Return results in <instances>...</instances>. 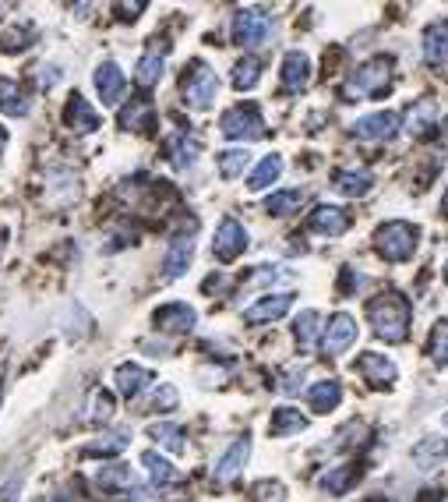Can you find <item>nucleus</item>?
Wrapping results in <instances>:
<instances>
[{
	"label": "nucleus",
	"instance_id": "f257e3e1",
	"mask_svg": "<svg viewBox=\"0 0 448 502\" xmlns=\"http://www.w3.org/2000/svg\"><path fill=\"white\" fill-rule=\"evenodd\" d=\"M367 319H371L378 340H385V343H403V340L410 336L414 308H410V301H406L403 294L385 290V294H378V298L367 301Z\"/></svg>",
	"mask_w": 448,
	"mask_h": 502
},
{
	"label": "nucleus",
	"instance_id": "f03ea898",
	"mask_svg": "<svg viewBox=\"0 0 448 502\" xmlns=\"http://www.w3.org/2000/svg\"><path fill=\"white\" fill-rule=\"evenodd\" d=\"M392 67H395V61H392L388 54H378V57L364 61V64L356 67L350 78L343 82V100L360 103V100H375V96L388 93V89H392Z\"/></svg>",
	"mask_w": 448,
	"mask_h": 502
},
{
	"label": "nucleus",
	"instance_id": "7ed1b4c3",
	"mask_svg": "<svg viewBox=\"0 0 448 502\" xmlns=\"http://www.w3.org/2000/svg\"><path fill=\"white\" fill-rule=\"evenodd\" d=\"M420 244V231L406 220H388L375 231V248L385 262H410Z\"/></svg>",
	"mask_w": 448,
	"mask_h": 502
},
{
	"label": "nucleus",
	"instance_id": "20e7f679",
	"mask_svg": "<svg viewBox=\"0 0 448 502\" xmlns=\"http://www.w3.org/2000/svg\"><path fill=\"white\" fill-rule=\"evenodd\" d=\"M180 96L191 110H212V103L219 96V74L205 61H194L180 82Z\"/></svg>",
	"mask_w": 448,
	"mask_h": 502
},
{
	"label": "nucleus",
	"instance_id": "39448f33",
	"mask_svg": "<svg viewBox=\"0 0 448 502\" xmlns=\"http://www.w3.org/2000/svg\"><path fill=\"white\" fill-rule=\"evenodd\" d=\"M272 29H276V22H272V15L265 7H240L233 15V43L244 46V50L265 46Z\"/></svg>",
	"mask_w": 448,
	"mask_h": 502
},
{
	"label": "nucleus",
	"instance_id": "423d86ee",
	"mask_svg": "<svg viewBox=\"0 0 448 502\" xmlns=\"http://www.w3.org/2000/svg\"><path fill=\"white\" fill-rule=\"evenodd\" d=\"M219 132L233 142H255L265 134V121H261L255 103H237L219 117Z\"/></svg>",
	"mask_w": 448,
	"mask_h": 502
},
{
	"label": "nucleus",
	"instance_id": "0eeeda50",
	"mask_svg": "<svg viewBox=\"0 0 448 502\" xmlns=\"http://www.w3.org/2000/svg\"><path fill=\"white\" fill-rule=\"evenodd\" d=\"M244 251H248V227L240 220L226 216L223 223L216 227V237H212V255L219 262H237Z\"/></svg>",
	"mask_w": 448,
	"mask_h": 502
},
{
	"label": "nucleus",
	"instance_id": "6e6552de",
	"mask_svg": "<svg viewBox=\"0 0 448 502\" xmlns=\"http://www.w3.org/2000/svg\"><path fill=\"white\" fill-rule=\"evenodd\" d=\"M356 319L346 315V311H339V315H332L328 319V326H325V333H321V350L328 354V358H339V354H346L353 343H356Z\"/></svg>",
	"mask_w": 448,
	"mask_h": 502
},
{
	"label": "nucleus",
	"instance_id": "1a4fd4ad",
	"mask_svg": "<svg viewBox=\"0 0 448 502\" xmlns=\"http://www.w3.org/2000/svg\"><path fill=\"white\" fill-rule=\"evenodd\" d=\"M360 142H392L399 134V117L392 110H378V113H367V117H356L350 128Z\"/></svg>",
	"mask_w": 448,
	"mask_h": 502
},
{
	"label": "nucleus",
	"instance_id": "9d476101",
	"mask_svg": "<svg viewBox=\"0 0 448 502\" xmlns=\"http://www.w3.org/2000/svg\"><path fill=\"white\" fill-rule=\"evenodd\" d=\"M289 308H293V294H289V290H283V294H265V298H258L251 308H244V322H248V326L279 322Z\"/></svg>",
	"mask_w": 448,
	"mask_h": 502
},
{
	"label": "nucleus",
	"instance_id": "9b49d317",
	"mask_svg": "<svg viewBox=\"0 0 448 502\" xmlns=\"http://www.w3.org/2000/svg\"><path fill=\"white\" fill-rule=\"evenodd\" d=\"M152 322H156V330H162V333L180 336V333H191L194 326H198V311H194L191 304L173 301V304H162V308H156Z\"/></svg>",
	"mask_w": 448,
	"mask_h": 502
},
{
	"label": "nucleus",
	"instance_id": "f8f14e48",
	"mask_svg": "<svg viewBox=\"0 0 448 502\" xmlns=\"http://www.w3.org/2000/svg\"><path fill=\"white\" fill-rule=\"evenodd\" d=\"M279 82H283V93H289V96L304 93V89L311 85V57H307L304 50H289L287 57H283V74H279Z\"/></svg>",
	"mask_w": 448,
	"mask_h": 502
},
{
	"label": "nucleus",
	"instance_id": "ddd939ff",
	"mask_svg": "<svg viewBox=\"0 0 448 502\" xmlns=\"http://www.w3.org/2000/svg\"><path fill=\"white\" fill-rule=\"evenodd\" d=\"M438 121H442V110L434 100H416L410 110H406V134L410 138H431L438 132Z\"/></svg>",
	"mask_w": 448,
	"mask_h": 502
},
{
	"label": "nucleus",
	"instance_id": "4468645a",
	"mask_svg": "<svg viewBox=\"0 0 448 502\" xmlns=\"http://www.w3.org/2000/svg\"><path fill=\"white\" fill-rule=\"evenodd\" d=\"M194 259V241L191 234H177L170 241V248H166V255H162V280L170 283V280H180L188 266H191Z\"/></svg>",
	"mask_w": 448,
	"mask_h": 502
},
{
	"label": "nucleus",
	"instance_id": "2eb2a0df",
	"mask_svg": "<svg viewBox=\"0 0 448 502\" xmlns=\"http://www.w3.org/2000/svg\"><path fill=\"white\" fill-rule=\"evenodd\" d=\"M353 216L346 209H339V205H318L315 212H311V220H307V227L321 237H343L350 231Z\"/></svg>",
	"mask_w": 448,
	"mask_h": 502
},
{
	"label": "nucleus",
	"instance_id": "dca6fc26",
	"mask_svg": "<svg viewBox=\"0 0 448 502\" xmlns=\"http://www.w3.org/2000/svg\"><path fill=\"white\" fill-rule=\"evenodd\" d=\"M356 371H360L375 389H388V386L399 379V369H395L385 354H375V350H367V354L356 358Z\"/></svg>",
	"mask_w": 448,
	"mask_h": 502
},
{
	"label": "nucleus",
	"instance_id": "f3484780",
	"mask_svg": "<svg viewBox=\"0 0 448 502\" xmlns=\"http://www.w3.org/2000/svg\"><path fill=\"white\" fill-rule=\"evenodd\" d=\"M248 457H251V438L240 436L229 449H226L223 457L216 460V468H212V477L219 481V485H229L240 470H244V464H248Z\"/></svg>",
	"mask_w": 448,
	"mask_h": 502
},
{
	"label": "nucleus",
	"instance_id": "a211bd4d",
	"mask_svg": "<svg viewBox=\"0 0 448 502\" xmlns=\"http://www.w3.org/2000/svg\"><path fill=\"white\" fill-rule=\"evenodd\" d=\"M124 89H128V78H124V71L113 64V61H102L96 67V93L99 100L106 103V106H117V103L124 100Z\"/></svg>",
	"mask_w": 448,
	"mask_h": 502
},
{
	"label": "nucleus",
	"instance_id": "6ab92c4d",
	"mask_svg": "<svg viewBox=\"0 0 448 502\" xmlns=\"http://www.w3.org/2000/svg\"><path fill=\"white\" fill-rule=\"evenodd\" d=\"M166 153H170V163L177 170H188L194 167V160H198V153H201V138L188 128H180V132L170 134V142H166Z\"/></svg>",
	"mask_w": 448,
	"mask_h": 502
},
{
	"label": "nucleus",
	"instance_id": "aec40b11",
	"mask_svg": "<svg viewBox=\"0 0 448 502\" xmlns=\"http://www.w3.org/2000/svg\"><path fill=\"white\" fill-rule=\"evenodd\" d=\"M113 386H117V393H121L124 400H138V397L152 386V371L128 361V365H121V369L113 371Z\"/></svg>",
	"mask_w": 448,
	"mask_h": 502
},
{
	"label": "nucleus",
	"instance_id": "412c9836",
	"mask_svg": "<svg viewBox=\"0 0 448 502\" xmlns=\"http://www.w3.org/2000/svg\"><path fill=\"white\" fill-rule=\"evenodd\" d=\"M410 460H414V468L424 470V474L438 470L448 460V438H438V436L420 438L414 446V453H410Z\"/></svg>",
	"mask_w": 448,
	"mask_h": 502
},
{
	"label": "nucleus",
	"instance_id": "4be33fe9",
	"mask_svg": "<svg viewBox=\"0 0 448 502\" xmlns=\"http://www.w3.org/2000/svg\"><path fill=\"white\" fill-rule=\"evenodd\" d=\"M162 67H166V43H162V39H152V46L141 54L138 71H134L138 85H141V89H152V85H160Z\"/></svg>",
	"mask_w": 448,
	"mask_h": 502
},
{
	"label": "nucleus",
	"instance_id": "5701e85b",
	"mask_svg": "<svg viewBox=\"0 0 448 502\" xmlns=\"http://www.w3.org/2000/svg\"><path fill=\"white\" fill-rule=\"evenodd\" d=\"M424 61L431 67H448V18L424 29Z\"/></svg>",
	"mask_w": 448,
	"mask_h": 502
},
{
	"label": "nucleus",
	"instance_id": "b1692460",
	"mask_svg": "<svg viewBox=\"0 0 448 502\" xmlns=\"http://www.w3.org/2000/svg\"><path fill=\"white\" fill-rule=\"evenodd\" d=\"M117 121H121V128H124V132H152V124H156V110H152V100H145V96H134L128 106H121Z\"/></svg>",
	"mask_w": 448,
	"mask_h": 502
},
{
	"label": "nucleus",
	"instance_id": "393cba45",
	"mask_svg": "<svg viewBox=\"0 0 448 502\" xmlns=\"http://www.w3.org/2000/svg\"><path fill=\"white\" fill-rule=\"evenodd\" d=\"M64 124L71 128V132H78V134H89V132H96L99 128V113L89 106V100L82 96V93H74L71 100H67L64 106Z\"/></svg>",
	"mask_w": 448,
	"mask_h": 502
},
{
	"label": "nucleus",
	"instance_id": "a878e982",
	"mask_svg": "<svg viewBox=\"0 0 448 502\" xmlns=\"http://www.w3.org/2000/svg\"><path fill=\"white\" fill-rule=\"evenodd\" d=\"M336 192L339 195H346V199H364V195H371V188H375V173L371 170H339L336 177Z\"/></svg>",
	"mask_w": 448,
	"mask_h": 502
},
{
	"label": "nucleus",
	"instance_id": "bb28decb",
	"mask_svg": "<svg viewBox=\"0 0 448 502\" xmlns=\"http://www.w3.org/2000/svg\"><path fill=\"white\" fill-rule=\"evenodd\" d=\"M29 110H33L29 93H25L15 78H0V113H7V117H25Z\"/></svg>",
	"mask_w": 448,
	"mask_h": 502
},
{
	"label": "nucleus",
	"instance_id": "cd10ccee",
	"mask_svg": "<svg viewBox=\"0 0 448 502\" xmlns=\"http://www.w3.org/2000/svg\"><path fill=\"white\" fill-rule=\"evenodd\" d=\"M307 428V418L293 407H276L272 418H268V436L272 438H287V436H300Z\"/></svg>",
	"mask_w": 448,
	"mask_h": 502
},
{
	"label": "nucleus",
	"instance_id": "c85d7f7f",
	"mask_svg": "<svg viewBox=\"0 0 448 502\" xmlns=\"http://www.w3.org/2000/svg\"><path fill=\"white\" fill-rule=\"evenodd\" d=\"M339 403H343V386H339L336 379L315 382V386L307 389V407H311L315 414H328V410H336Z\"/></svg>",
	"mask_w": 448,
	"mask_h": 502
},
{
	"label": "nucleus",
	"instance_id": "c756f323",
	"mask_svg": "<svg viewBox=\"0 0 448 502\" xmlns=\"http://www.w3.org/2000/svg\"><path fill=\"white\" fill-rule=\"evenodd\" d=\"M356 474H360L356 464H336V468H328L318 477V488L321 492H328V496H343L353 481H356Z\"/></svg>",
	"mask_w": 448,
	"mask_h": 502
},
{
	"label": "nucleus",
	"instance_id": "7c9ffc66",
	"mask_svg": "<svg viewBox=\"0 0 448 502\" xmlns=\"http://www.w3.org/2000/svg\"><path fill=\"white\" fill-rule=\"evenodd\" d=\"M293 333H297V343L304 347V350H315L318 347L321 333H325V326H321V315L315 308H307V311H300L297 315V326H293Z\"/></svg>",
	"mask_w": 448,
	"mask_h": 502
},
{
	"label": "nucleus",
	"instance_id": "2f4dec72",
	"mask_svg": "<svg viewBox=\"0 0 448 502\" xmlns=\"http://www.w3.org/2000/svg\"><path fill=\"white\" fill-rule=\"evenodd\" d=\"M96 485L106 492H131L134 488V470L128 464H110L96 474Z\"/></svg>",
	"mask_w": 448,
	"mask_h": 502
},
{
	"label": "nucleus",
	"instance_id": "473e14b6",
	"mask_svg": "<svg viewBox=\"0 0 448 502\" xmlns=\"http://www.w3.org/2000/svg\"><path fill=\"white\" fill-rule=\"evenodd\" d=\"M279 177H283V156H276V153H272V156H261V163L255 167V173L248 177V188H251V192H265V188L276 184Z\"/></svg>",
	"mask_w": 448,
	"mask_h": 502
},
{
	"label": "nucleus",
	"instance_id": "72a5a7b5",
	"mask_svg": "<svg viewBox=\"0 0 448 502\" xmlns=\"http://www.w3.org/2000/svg\"><path fill=\"white\" fill-rule=\"evenodd\" d=\"M141 468L149 470V477H152V485H177L180 481V470L173 468L166 457H160V453H141Z\"/></svg>",
	"mask_w": 448,
	"mask_h": 502
},
{
	"label": "nucleus",
	"instance_id": "f704fd0d",
	"mask_svg": "<svg viewBox=\"0 0 448 502\" xmlns=\"http://www.w3.org/2000/svg\"><path fill=\"white\" fill-rule=\"evenodd\" d=\"M251 163V153L240 145V149H223L219 156H216V167H219V177L223 181H237L244 170Z\"/></svg>",
	"mask_w": 448,
	"mask_h": 502
},
{
	"label": "nucleus",
	"instance_id": "c9c22d12",
	"mask_svg": "<svg viewBox=\"0 0 448 502\" xmlns=\"http://www.w3.org/2000/svg\"><path fill=\"white\" fill-rule=\"evenodd\" d=\"M304 205V192L300 188H287V192H272L268 199H265V212L268 216H289V212H297Z\"/></svg>",
	"mask_w": 448,
	"mask_h": 502
},
{
	"label": "nucleus",
	"instance_id": "e433bc0d",
	"mask_svg": "<svg viewBox=\"0 0 448 502\" xmlns=\"http://www.w3.org/2000/svg\"><path fill=\"white\" fill-rule=\"evenodd\" d=\"M33 39H35L33 25H11V29L0 33V54H22V50L33 46Z\"/></svg>",
	"mask_w": 448,
	"mask_h": 502
},
{
	"label": "nucleus",
	"instance_id": "4c0bfd02",
	"mask_svg": "<svg viewBox=\"0 0 448 502\" xmlns=\"http://www.w3.org/2000/svg\"><path fill=\"white\" fill-rule=\"evenodd\" d=\"M149 436L156 438L162 449H170V453H188V442H184V428H180V425L162 421V425H152V428H149Z\"/></svg>",
	"mask_w": 448,
	"mask_h": 502
},
{
	"label": "nucleus",
	"instance_id": "58836bf2",
	"mask_svg": "<svg viewBox=\"0 0 448 502\" xmlns=\"http://www.w3.org/2000/svg\"><path fill=\"white\" fill-rule=\"evenodd\" d=\"M258 82H261V64H258L255 57H244V61H237L233 64V89H255Z\"/></svg>",
	"mask_w": 448,
	"mask_h": 502
},
{
	"label": "nucleus",
	"instance_id": "ea45409f",
	"mask_svg": "<svg viewBox=\"0 0 448 502\" xmlns=\"http://www.w3.org/2000/svg\"><path fill=\"white\" fill-rule=\"evenodd\" d=\"M124 449H128V436L121 432V436H102L99 442H89L85 446V457H117Z\"/></svg>",
	"mask_w": 448,
	"mask_h": 502
},
{
	"label": "nucleus",
	"instance_id": "a19ab883",
	"mask_svg": "<svg viewBox=\"0 0 448 502\" xmlns=\"http://www.w3.org/2000/svg\"><path fill=\"white\" fill-rule=\"evenodd\" d=\"M431 358L434 365H448V319H438L431 330Z\"/></svg>",
	"mask_w": 448,
	"mask_h": 502
},
{
	"label": "nucleus",
	"instance_id": "79ce46f5",
	"mask_svg": "<svg viewBox=\"0 0 448 502\" xmlns=\"http://www.w3.org/2000/svg\"><path fill=\"white\" fill-rule=\"evenodd\" d=\"M110 414H113V397L102 393V389H96V393H93V407H89V421H106Z\"/></svg>",
	"mask_w": 448,
	"mask_h": 502
},
{
	"label": "nucleus",
	"instance_id": "37998d69",
	"mask_svg": "<svg viewBox=\"0 0 448 502\" xmlns=\"http://www.w3.org/2000/svg\"><path fill=\"white\" fill-rule=\"evenodd\" d=\"M22 485H25V474H22V470H15V474L0 485V502H18L22 499Z\"/></svg>",
	"mask_w": 448,
	"mask_h": 502
},
{
	"label": "nucleus",
	"instance_id": "c03bdc74",
	"mask_svg": "<svg viewBox=\"0 0 448 502\" xmlns=\"http://www.w3.org/2000/svg\"><path fill=\"white\" fill-rule=\"evenodd\" d=\"M177 400H180V397H177V389H173L170 382H162L160 389H156V397H152V410H173Z\"/></svg>",
	"mask_w": 448,
	"mask_h": 502
},
{
	"label": "nucleus",
	"instance_id": "a18cd8bd",
	"mask_svg": "<svg viewBox=\"0 0 448 502\" xmlns=\"http://www.w3.org/2000/svg\"><path fill=\"white\" fill-rule=\"evenodd\" d=\"M57 78H61V71H57L54 64H43V67H39V85H43V89H50V85H54Z\"/></svg>",
	"mask_w": 448,
	"mask_h": 502
},
{
	"label": "nucleus",
	"instance_id": "49530a36",
	"mask_svg": "<svg viewBox=\"0 0 448 502\" xmlns=\"http://www.w3.org/2000/svg\"><path fill=\"white\" fill-rule=\"evenodd\" d=\"M117 11H121V18L124 22H134L138 18V11H145V4L138 0V4H117Z\"/></svg>",
	"mask_w": 448,
	"mask_h": 502
},
{
	"label": "nucleus",
	"instance_id": "de8ad7c7",
	"mask_svg": "<svg viewBox=\"0 0 448 502\" xmlns=\"http://www.w3.org/2000/svg\"><path fill=\"white\" fill-rule=\"evenodd\" d=\"M4 145H7V132L0 128V153H4Z\"/></svg>",
	"mask_w": 448,
	"mask_h": 502
},
{
	"label": "nucleus",
	"instance_id": "09e8293b",
	"mask_svg": "<svg viewBox=\"0 0 448 502\" xmlns=\"http://www.w3.org/2000/svg\"><path fill=\"white\" fill-rule=\"evenodd\" d=\"M442 212L448 216V192H445V199H442Z\"/></svg>",
	"mask_w": 448,
	"mask_h": 502
},
{
	"label": "nucleus",
	"instance_id": "8fccbe9b",
	"mask_svg": "<svg viewBox=\"0 0 448 502\" xmlns=\"http://www.w3.org/2000/svg\"><path fill=\"white\" fill-rule=\"evenodd\" d=\"M442 425H445V428H448V410H445V418H442Z\"/></svg>",
	"mask_w": 448,
	"mask_h": 502
},
{
	"label": "nucleus",
	"instance_id": "3c124183",
	"mask_svg": "<svg viewBox=\"0 0 448 502\" xmlns=\"http://www.w3.org/2000/svg\"><path fill=\"white\" fill-rule=\"evenodd\" d=\"M364 502H382V499H364Z\"/></svg>",
	"mask_w": 448,
	"mask_h": 502
},
{
	"label": "nucleus",
	"instance_id": "603ef678",
	"mask_svg": "<svg viewBox=\"0 0 448 502\" xmlns=\"http://www.w3.org/2000/svg\"><path fill=\"white\" fill-rule=\"evenodd\" d=\"M445 280H448V266H445Z\"/></svg>",
	"mask_w": 448,
	"mask_h": 502
}]
</instances>
